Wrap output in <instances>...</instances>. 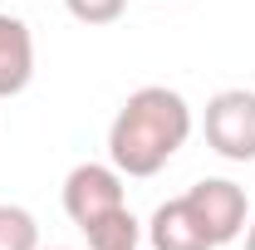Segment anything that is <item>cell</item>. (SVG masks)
Instances as JSON below:
<instances>
[{
  "mask_svg": "<svg viewBox=\"0 0 255 250\" xmlns=\"http://www.w3.org/2000/svg\"><path fill=\"white\" fill-rule=\"evenodd\" d=\"M191 137V108L177 89L147 84L128 94L108 127V157L123 177H157Z\"/></svg>",
  "mask_w": 255,
  "mask_h": 250,
  "instance_id": "obj_1",
  "label": "cell"
},
{
  "mask_svg": "<svg viewBox=\"0 0 255 250\" xmlns=\"http://www.w3.org/2000/svg\"><path fill=\"white\" fill-rule=\"evenodd\" d=\"M206 142L226 162H255V94L221 89L206 103Z\"/></svg>",
  "mask_w": 255,
  "mask_h": 250,
  "instance_id": "obj_2",
  "label": "cell"
},
{
  "mask_svg": "<svg viewBox=\"0 0 255 250\" xmlns=\"http://www.w3.org/2000/svg\"><path fill=\"white\" fill-rule=\"evenodd\" d=\"M118 206H128L123 201V172L118 167L84 162V167H74L64 177V211H69V221L79 231L94 226L98 216H108V211H118Z\"/></svg>",
  "mask_w": 255,
  "mask_h": 250,
  "instance_id": "obj_3",
  "label": "cell"
},
{
  "mask_svg": "<svg viewBox=\"0 0 255 250\" xmlns=\"http://www.w3.org/2000/svg\"><path fill=\"white\" fill-rule=\"evenodd\" d=\"M187 206L196 211V221L211 231L216 246H231L246 226H251V206H246V191L226 177H206L187 191Z\"/></svg>",
  "mask_w": 255,
  "mask_h": 250,
  "instance_id": "obj_4",
  "label": "cell"
},
{
  "mask_svg": "<svg viewBox=\"0 0 255 250\" xmlns=\"http://www.w3.org/2000/svg\"><path fill=\"white\" fill-rule=\"evenodd\" d=\"M147 241H152V250H216L211 231L196 221V211L187 206V196L162 201L157 211H152V221H147Z\"/></svg>",
  "mask_w": 255,
  "mask_h": 250,
  "instance_id": "obj_5",
  "label": "cell"
},
{
  "mask_svg": "<svg viewBox=\"0 0 255 250\" xmlns=\"http://www.w3.org/2000/svg\"><path fill=\"white\" fill-rule=\"evenodd\" d=\"M30 79H34V34L25 20L0 15V98L25 94Z\"/></svg>",
  "mask_w": 255,
  "mask_h": 250,
  "instance_id": "obj_6",
  "label": "cell"
},
{
  "mask_svg": "<svg viewBox=\"0 0 255 250\" xmlns=\"http://www.w3.org/2000/svg\"><path fill=\"white\" fill-rule=\"evenodd\" d=\"M84 236H89V250H137L142 246V226L132 221L128 206L98 216L94 226H84Z\"/></svg>",
  "mask_w": 255,
  "mask_h": 250,
  "instance_id": "obj_7",
  "label": "cell"
},
{
  "mask_svg": "<svg viewBox=\"0 0 255 250\" xmlns=\"http://www.w3.org/2000/svg\"><path fill=\"white\" fill-rule=\"evenodd\" d=\"M0 250H39V221L25 206L0 201Z\"/></svg>",
  "mask_w": 255,
  "mask_h": 250,
  "instance_id": "obj_8",
  "label": "cell"
},
{
  "mask_svg": "<svg viewBox=\"0 0 255 250\" xmlns=\"http://www.w3.org/2000/svg\"><path fill=\"white\" fill-rule=\"evenodd\" d=\"M64 5H69V15L84 20V25H113L128 10V0H64Z\"/></svg>",
  "mask_w": 255,
  "mask_h": 250,
  "instance_id": "obj_9",
  "label": "cell"
},
{
  "mask_svg": "<svg viewBox=\"0 0 255 250\" xmlns=\"http://www.w3.org/2000/svg\"><path fill=\"white\" fill-rule=\"evenodd\" d=\"M246 250H255V221H251V231H246Z\"/></svg>",
  "mask_w": 255,
  "mask_h": 250,
  "instance_id": "obj_10",
  "label": "cell"
}]
</instances>
